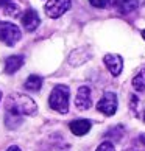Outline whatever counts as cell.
I'll return each mask as SVG.
<instances>
[{
  "label": "cell",
  "instance_id": "6da1fadb",
  "mask_svg": "<svg viewBox=\"0 0 145 151\" xmlns=\"http://www.w3.org/2000/svg\"><path fill=\"white\" fill-rule=\"evenodd\" d=\"M5 109L9 114L14 115H35L38 112V106L35 100L27 97L24 93H9L6 101H5Z\"/></svg>",
  "mask_w": 145,
  "mask_h": 151
},
{
  "label": "cell",
  "instance_id": "7a4b0ae2",
  "mask_svg": "<svg viewBox=\"0 0 145 151\" xmlns=\"http://www.w3.org/2000/svg\"><path fill=\"white\" fill-rule=\"evenodd\" d=\"M69 97H70L69 86H64V84L55 86V89L52 91V93H50V97H48L50 108L58 111L61 114H66L69 111Z\"/></svg>",
  "mask_w": 145,
  "mask_h": 151
},
{
  "label": "cell",
  "instance_id": "3957f363",
  "mask_svg": "<svg viewBox=\"0 0 145 151\" xmlns=\"http://www.w3.org/2000/svg\"><path fill=\"white\" fill-rule=\"evenodd\" d=\"M22 37V33L17 25L9 24V22H0V41L6 45L13 47L16 45Z\"/></svg>",
  "mask_w": 145,
  "mask_h": 151
},
{
  "label": "cell",
  "instance_id": "277c9868",
  "mask_svg": "<svg viewBox=\"0 0 145 151\" xmlns=\"http://www.w3.org/2000/svg\"><path fill=\"white\" fill-rule=\"evenodd\" d=\"M72 6V0H48L45 3V13L48 17L58 19L64 13H67Z\"/></svg>",
  "mask_w": 145,
  "mask_h": 151
},
{
  "label": "cell",
  "instance_id": "5b68a950",
  "mask_svg": "<svg viewBox=\"0 0 145 151\" xmlns=\"http://www.w3.org/2000/svg\"><path fill=\"white\" fill-rule=\"evenodd\" d=\"M117 106H119V100H117V95L113 92H105V95L100 98V101L97 103V109L105 115H114L117 111Z\"/></svg>",
  "mask_w": 145,
  "mask_h": 151
},
{
  "label": "cell",
  "instance_id": "8992f818",
  "mask_svg": "<svg viewBox=\"0 0 145 151\" xmlns=\"http://www.w3.org/2000/svg\"><path fill=\"white\" fill-rule=\"evenodd\" d=\"M105 65L108 67V70L111 72L113 76H119L122 73V69H123V59H122L120 55H113V53H108L105 55Z\"/></svg>",
  "mask_w": 145,
  "mask_h": 151
},
{
  "label": "cell",
  "instance_id": "52a82bcc",
  "mask_svg": "<svg viewBox=\"0 0 145 151\" xmlns=\"http://www.w3.org/2000/svg\"><path fill=\"white\" fill-rule=\"evenodd\" d=\"M75 106L80 111H86L92 108V98H91V87L89 86H81L76 92L75 98Z\"/></svg>",
  "mask_w": 145,
  "mask_h": 151
},
{
  "label": "cell",
  "instance_id": "ba28073f",
  "mask_svg": "<svg viewBox=\"0 0 145 151\" xmlns=\"http://www.w3.org/2000/svg\"><path fill=\"white\" fill-rule=\"evenodd\" d=\"M39 24H41V19H39L35 9H27L22 16V25L27 31H35L39 27Z\"/></svg>",
  "mask_w": 145,
  "mask_h": 151
},
{
  "label": "cell",
  "instance_id": "9c48e42d",
  "mask_svg": "<svg viewBox=\"0 0 145 151\" xmlns=\"http://www.w3.org/2000/svg\"><path fill=\"white\" fill-rule=\"evenodd\" d=\"M70 131L75 134V136H84V134H87L89 131H91L92 128V122L87 120V119H80V120H74L70 122Z\"/></svg>",
  "mask_w": 145,
  "mask_h": 151
},
{
  "label": "cell",
  "instance_id": "30bf717a",
  "mask_svg": "<svg viewBox=\"0 0 145 151\" xmlns=\"http://www.w3.org/2000/svg\"><path fill=\"white\" fill-rule=\"evenodd\" d=\"M25 58L22 55H13V56H8L5 59V73L13 75L14 72H17L22 65H24Z\"/></svg>",
  "mask_w": 145,
  "mask_h": 151
},
{
  "label": "cell",
  "instance_id": "8fae6325",
  "mask_svg": "<svg viewBox=\"0 0 145 151\" xmlns=\"http://www.w3.org/2000/svg\"><path fill=\"white\" fill-rule=\"evenodd\" d=\"M115 8L120 14H130L139 8V0H115Z\"/></svg>",
  "mask_w": 145,
  "mask_h": 151
},
{
  "label": "cell",
  "instance_id": "7c38bea8",
  "mask_svg": "<svg viewBox=\"0 0 145 151\" xmlns=\"http://www.w3.org/2000/svg\"><path fill=\"white\" fill-rule=\"evenodd\" d=\"M24 87L30 92H39L42 87V78L39 75H30L24 83Z\"/></svg>",
  "mask_w": 145,
  "mask_h": 151
},
{
  "label": "cell",
  "instance_id": "4fadbf2b",
  "mask_svg": "<svg viewBox=\"0 0 145 151\" xmlns=\"http://www.w3.org/2000/svg\"><path fill=\"white\" fill-rule=\"evenodd\" d=\"M133 87L136 92H145V69H142L133 78Z\"/></svg>",
  "mask_w": 145,
  "mask_h": 151
},
{
  "label": "cell",
  "instance_id": "5bb4252c",
  "mask_svg": "<svg viewBox=\"0 0 145 151\" xmlns=\"http://www.w3.org/2000/svg\"><path fill=\"white\" fill-rule=\"evenodd\" d=\"M3 13L6 16H11V17H17L19 13H20V8H19V5L11 2V3L6 5V6H3Z\"/></svg>",
  "mask_w": 145,
  "mask_h": 151
},
{
  "label": "cell",
  "instance_id": "9a60e30c",
  "mask_svg": "<svg viewBox=\"0 0 145 151\" xmlns=\"http://www.w3.org/2000/svg\"><path fill=\"white\" fill-rule=\"evenodd\" d=\"M89 3L95 8H108L111 3H115V0H89Z\"/></svg>",
  "mask_w": 145,
  "mask_h": 151
},
{
  "label": "cell",
  "instance_id": "2e32d148",
  "mask_svg": "<svg viewBox=\"0 0 145 151\" xmlns=\"http://www.w3.org/2000/svg\"><path fill=\"white\" fill-rule=\"evenodd\" d=\"M95 151H115V148H114V143L113 142L105 140V142H102V143L98 145Z\"/></svg>",
  "mask_w": 145,
  "mask_h": 151
},
{
  "label": "cell",
  "instance_id": "e0dca14e",
  "mask_svg": "<svg viewBox=\"0 0 145 151\" xmlns=\"http://www.w3.org/2000/svg\"><path fill=\"white\" fill-rule=\"evenodd\" d=\"M8 3H11V0H0V6H6Z\"/></svg>",
  "mask_w": 145,
  "mask_h": 151
},
{
  "label": "cell",
  "instance_id": "ac0fdd59",
  "mask_svg": "<svg viewBox=\"0 0 145 151\" xmlns=\"http://www.w3.org/2000/svg\"><path fill=\"white\" fill-rule=\"evenodd\" d=\"M6 151H20V148H19V147H16V145H13V147H9Z\"/></svg>",
  "mask_w": 145,
  "mask_h": 151
},
{
  "label": "cell",
  "instance_id": "d6986e66",
  "mask_svg": "<svg viewBox=\"0 0 145 151\" xmlns=\"http://www.w3.org/2000/svg\"><path fill=\"white\" fill-rule=\"evenodd\" d=\"M142 37L145 39V30H142Z\"/></svg>",
  "mask_w": 145,
  "mask_h": 151
},
{
  "label": "cell",
  "instance_id": "ffe728a7",
  "mask_svg": "<svg viewBox=\"0 0 145 151\" xmlns=\"http://www.w3.org/2000/svg\"><path fill=\"white\" fill-rule=\"evenodd\" d=\"M0 101H2V92H0Z\"/></svg>",
  "mask_w": 145,
  "mask_h": 151
},
{
  "label": "cell",
  "instance_id": "44dd1931",
  "mask_svg": "<svg viewBox=\"0 0 145 151\" xmlns=\"http://www.w3.org/2000/svg\"><path fill=\"white\" fill-rule=\"evenodd\" d=\"M144 122H145V112H144Z\"/></svg>",
  "mask_w": 145,
  "mask_h": 151
}]
</instances>
